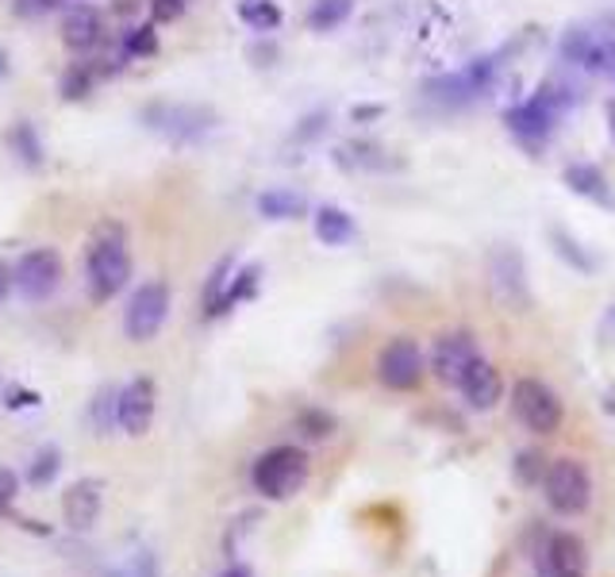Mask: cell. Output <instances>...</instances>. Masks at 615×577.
<instances>
[{
    "label": "cell",
    "instance_id": "obj_1",
    "mask_svg": "<svg viewBox=\"0 0 615 577\" xmlns=\"http://www.w3.org/2000/svg\"><path fill=\"white\" fill-rule=\"evenodd\" d=\"M131 281V254H128V231L116 220H105L89 239L85 251V285L97 304L112 301L128 289Z\"/></svg>",
    "mask_w": 615,
    "mask_h": 577
},
{
    "label": "cell",
    "instance_id": "obj_2",
    "mask_svg": "<svg viewBox=\"0 0 615 577\" xmlns=\"http://www.w3.org/2000/svg\"><path fill=\"white\" fill-rule=\"evenodd\" d=\"M566 108H569V93L562 89V85H543L531 100L508 108L504 120H508V131L523 147H539V143H546V139L554 135V128H558Z\"/></svg>",
    "mask_w": 615,
    "mask_h": 577
},
{
    "label": "cell",
    "instance_id": "obj_3",
    "mask_svg": "<svg viewBox=\"0 0 615 577\" xmlns=\"http://www.w3.org/2000/svg\"><path fill=\"white\" fill-rule=\"evenodd\" d=\"M251 481L266 501H289L308 481V455L300 447H274L254 462Z\"/></svg>",
    "mask_w": 615,
    "mask_h": 577
},
{
    "label": "cell",
    "instance_id": "obj_4",
    "mask_svg": "<svg viewBox=\"0 0 615 577\" xmlns=\"http://www.w3.org/2000/svg\"><path fill=\"white\" fill-rule=\"evenodd\" d=\"M166 320H170V285L162 277H150L128 297V309H123V335L131 342H150L154 335L162 332Z\"/></svg>",
    "mask_w": 615,
    "mask_h": 577
},
{
    "label": "cell",
    "instance_id": "obj_5",
    "mask_svg": "<svg viewBox=\"0 0 615 577\" xmlns=\"http://www.w3.org/2000/svg\"><path fill=\"white\" fill-rule=\"evenodd\" d=\"M539 485L558 516H581L592 501V478L577 458H554Z\"/></svg>",
    "mask_w": 615,
    "mask_h": 577
},
{
    "label": "cell",
    "instance_id": "obj_6",
    "mask_svg": "<svg viewBox=\"0 0 615 577\" xmlns=\"http://www.w3.org/2000/svg\"><path fill=\"white\" fill-rule=\"evenodd\" d=\"M511 408H516L519 423L534 435H554L562 428V400L551 385H543L539 377H519L511 385Z\"/></svg>",
    "mask_w": 615,
    "mask_h": 577
},
{
    "label": "cell",
    "instance_id": "obj_7",
    "mask_svg": "<svg viewBox=\"0 0 615 577\" xmlns=\"http://www.w3.org/2000/svg\"><path fill=\"white\" fill-rule=\"evenodd\" d=\"M562 62L577 65V70H589V74H607L612 65V50H615V27H592V24H577L562 35L558 43Z\"/></svg>",
    "mask_w": 615,
    "mask_h": 577
},
{
    "label": "cell",
    "instance_id": "obj_8",
    "mask_svg": "<svg viewBox=\"0 0 615 577\" xmlns=\"http://www.w3.org/2000/svg\"><path fill=\"white\" fill-rule=\"evenodd\" d=\"M12 277H16V289L32 304L35 301H50V297L58 293L62 277H65L62 254L50 251V247H35V251H27L24 259L12 266Z\"/></svg>",
    "mask_w": 615,
    "mask_h": 577
},
{
    "label": "cell",
    "instance_id": "obj_9",
    "mask_svg": "<svg viewBox=\"0 0 615 577\" xmlns=\"http://www.w3.org/2000/svg\"><path fill=\"white\" fill-rule=\"evenodd\" d=\"M423 370H427V358H423L420 342L397 335L393 342H385L377 354V377L381 385H389L397 393H408L423 382Z\"/></svg>",
    "mask_w": 615,
    "mask_h": 577
},
{
    "label": "cell",
    "instance_id": "obj_10",
    "mask_svg": "<svg viewBox=\"0 0 615 577\" xmlns=\"http://www.w3.org/2000/svg\"><path fill=\"white\" fill-rule=\"evenodd\" d=\"M158 412V393H154L150 377H131L120 393H116V428L123 435H146Z\"/></svg>",
    "mask_w": 615,
    "mask_h": 577
},
{
    "label": "cell",
    "instance_id": "obj_11",
    "mask_svg": "<svg viewBox=\"0 0 615 577\" xmlns=\"http://www.w3.org/2000/svg\"><path fill=\"white\" fill-rule=\"evenodd\" d=\"M478 358H481V350L470 332H446V335H438L435 350H431V370H435L438 382L458 389V382L470 374V366Z\"/></svg>",
    "mask_w": 615,
    "mask_h": 577
},
{
    "label": "cell",
    "instance_id": "obj_12",
    "mask_svg": "<svg viewBox=\"0 0 615 577\" xmlns=\"http://www.w3.org/2000/svg\"><path fill=\"white\" fill-rule=\"evenodd\" d=\"M146 123H150L154 131H166V135L173 139H201L204 131L212 128V112H204V108H193V105H154L146 108Z\"/></svg>",
    "mask_w": 615,
    "mask_h": 577
},
{
    "label": "cell",
    "instance_id": "obj_13",
    "mask_svg": "<svg viewBox=\"0 0 615 577\" xmlns=\"http://www.w3.org/2000/svg\"><path fill=\"white\" fill-rule=\"evenodd\" d=\"M105 39V16L93 4H70V12L62 16V43L77 55L93 50Z\"/></svg>",
    "mask_w": 615,
    "mask_h": 577
},
{
    "label": "cell",
    "instance_id": "obj_14",
    "mask_svg": "<svg viewBox=\"0 0 615 577\" xmlns=\"http://www.w3.org/2000/svg\"><path fill=\"white\" fill-rule=\"evenodd\" d=\"M458 389H461V397H466V405L478 408V412L496 408V405H501V397H504L501 374H496V366H493V362H485V358H478V362H473L470 374L458 382Z\"/></svg>",
    "mask_w": 615,
    "mask_h": 577
},
{
    "label": "cell",
    "instance_id": "obj_15",
    "mask_svg": "<svg viewBox=\"0 0 615 577\" xmlns=\"http://www.w3.org/2000/svg\"><path fill=\"white\" fill-rule=\"evenodd\" d=\"M546 569H551V577H584L589 554H584V543L574 531H558L551 539V546H546Z\"/></svg>",
    "mask_w": 615,
    "mask_h": 577
},
{
    "label": "cell",
    "instance_id": "obj_16",
    "mask_svg": "<svg viewBox=\"0 0 615 577\" xmlns=\"http://www.w3.org/2000/svg\"><path fill=\"white\" fill-rule=\"evenodd\" d=\"M62 513H65V524H70V528L89 531L100 516V485L97 481H77V485L65 489Z\"/></svg>",
    "mask_w": 615,
    "mask_h": 577
},
{
    "label": "cell",
    "instance_id": "obj_17",
    "mask_svg": "<svg viewBox=\"0 0 615 577\" xmlns=\"http://www.w3.org/2000/svg\"><path fill=\"white\" fill-rule=\"evenodd\" d=\"M493 285L508 304H527V277H523V259H519V251L504 247V251L493 254Z\"/></svg>",
    "mask_w": 615,
    "mask_h": 577
},
{
    "label": "cell",
    "instance_id": "obj_18",
    "mask_svg": "<svg viewBox=\"0 0 615 577\" xmlns=\"http://www.w3.org/2000/svg\"><path fill=\"white\" fill-rule=\"evenodd\" d=\"M566 185L574 189L577 196H589L592 204H604V208H615V193H612V185H607V178H604V170L600 166H592V163H574V166H566Z\"/></svg>",
    "mask_w": 615,
    "mask_h": 577
},
{
    "label": "cell",
    "instance_id": "obj_19",
    "mask_svg": "<svg viewBox=\"0 0 615 577\" xmlns=\"http://www.w3.org/2000/svg\"><path fill=\"white\" fill-rule=\"evenodd\" d=\"M316 239L324 247H347L354 243L358 228H354V216H350L347 208H335V204H324V208H316Z\"/></svg>",
    "mask_w": 615,
    "mask_h": 577
},
{
    "label": "cell",
    "instance_id": "obj_20",
    "mask_svg": "<svg viewBox=\"0 0 615 577\" xmlns=\"http://www.w3.org/2000/svg\"><path fill=\"white\" fill-rule=\"evenodd\" d=\"M304 208L308 201L292 189H266L258 196V212L266 220H297V216H304Z\"/></svg>",
    "mask_w": 615,
    "mask_h": 577
},
{
    "label": "cell",
    "instance_id": "obj_21",
    "mask_svg": "<svg viewBox=\"0 0 615 577\" xmlns=\"http://www.w3.org/2000/svg\"><path fill=\"white\" fill-rule=\"evenodd\" d=\"M354 12V0H312L308 4V27L312 32H335Z\"/></svg>",
    "mask_w": 615,
    "mask_h": 577
},
{
    "label": "cell",
    "instance_id": "obj_22",
    "mask_svg": "<svg viewBox=\"0 0 615 577\" xmlns=\"http://www.w3.org/2000/svg\"><path fill=\"white\" fill-rule=\"evenodd\" d=\"M254 289H258V266H246V269H239L236 277H227V293L216 301V309H212V316H219V312H227V309H231V304L246 301V297H251Z\"/></svg>",
    "mask_w": 615,
    "mask_h": 577
},
{
    "label": "cell",
    "instance_id": "obj_23",
    "mask_svg": "<svg viewBox=\"0 0 615 577\" xmlns=\"http://www.w3.org/2000/svg\"><path fill=\"white\" fill-rule=\"evenodd\" d=\"M551 243H554V251H558L562 259H566L569 266L577 269V274H592V269H596V259H592V254H584V247L577 243V239L569 236V231L554 228V231H551Z\"/></svg>",
    "mask_w": 615,
    "mask_h": 577
},
{
    "label": "cell",
    "instance_id": "obj_24",
    "mask_svg": "<svg viewBox=\"0 0 615 577\" xmlns=\"http://www.w3.org/2000/svg\"><path fill=\"white\" fill-rule=\"evenodd\" d=\"M243 20L254 27V32H274L281 24V12H277L274 0H243Z\"/></svg>",
    "mask_w": 615,
    "mask_h": 577
},
{
    "label": "cell",
    "instance_id": "obj_25",
    "mask_svg": "<svg viewBox=\"0 0 615 577\" xmlns=\"http://www.w3.org/2000/svg\"><path fill=\"white\" fill-rule=\"evenodd\" d=\"M9 143L20 151V158H24V163H32V166H35V163H43V143H39V139H35V131L27 128V123H20V128L12 131Z\"/></svg>",
    "mask_w": 615,
    "mask_h": 577
},
{
    "label": "cell",
    "instance_id": "obj_26",
    "mask_svg": "<svg viewBox=\"0 0 615 577\" xmlns=\"http://www.w3.org/2000/svg\"><path fill=\"white\" fill-rule=\"evenodd\" d=\"M154 47H158V35H154V27H135V32L123 39L128 58H146V55H154Z\"/></svg>",
    "mask_w": 615,
    "mask_h": 577
},
{
    "label": "cell",
    "instance_id": "obj_27",
    "mask_svg": "<svg viewBox=\"0 0 615 577\" xmlns=\"http://www.w3.org/2000/svg\"><path fill=\"white\" fill-rule=\"evenodd\" d=\"M16 493H20V478L9 470V466H0V516H4V513L12 508Z\"/></svg>",
    "mask_w": 615,
    "mask_h": 577
},
{
    "label": "cell",
    "instance_id": "obj_28",
    "mask_svg": "<svg viewBox=\"0 0 615 577\" xmlns=\"http://www.w3.org/2000/svg\"><path fill=\"white\" fill-rule=\"evenodd\" d=\"M189 0H150V16L154 24H170V20H178L181 12H185Z\"/></svg>",
    "mask_w": 615,
    "mask_h": 577
},
{
    "label": "cell",
    "instance_id": "obj_29",
    "mask_svg": "<svg viewBox=\"0 0 615 577\" xmlns=\"http://www.w3.org/2000/svg\"><path fill=\"white\" fill-rule=\"evenodd\" d=\"M55 473H58V450H43V455L35 458V466H32V481H35V485H47Z\"/></svg>",
    "mask_w": 615,
    "mask_h": 577
},
{
    "label": "cell",
    "instance_id": "obj_30",
    "mask_svg": "<svg viewBox=\"0 0 615 577\" xmlns=\"http://www.w3.org/2000/svg\"><path fill=\"white\" fill-rule=\"evenodd\" d=\"M89 85H93V77L85 74V70H73V74L62 77V97L65 100H70V97H85V93H89Z\"/></svg>",
    "mask_w": 615,
    "mask_h": 577
},
{
    "label": "cell",
    "instance_id": "obj_31",
    "mask_svg": "<svg viewBox=\"0 0 615 577\" xmlns=\"http://www.w3.org/2000/svg\"><path fill=\"white\" fill-rule=\"evenodd\" d=\"M73 0H20V9L32 12V16H43V12H58V9H70Z\"/></svg>",
    "mask_w": 615,
    "mask_h": 577
},
{
    "label": "cell",
    "instance_id": "obj_32",
    "mask_svg": "<svg viewBox=\"0 0 615 577\" xmlns=\"http://www.w3.org/2000/svg\"><path fill=\"white\" fill-rule=\"evenodd\" d=\"M12 289H16V277H12V266H9V262H0V304L9 301Z\"/></svg>",
    "mask_w": 615,
    "mask_h": 577
},
{
    "label": "cell",
    "instance_id": "obj_33",
    "mask_svg": "<svg viewBox=\"0 0 615 577\" xmlns=\"http://www.w3.org/2000/svg\"><path fill=\"white\" fill-rule=\"evenodd\" d=\"M600 332H604V335H615V304H607L604 320H600Z\"/></svg>",
    "mask_w": 615,
    "mask_h": 577
},
{
    "label": "cell",
    "instance_id": "obj_34",
    "mask_svg": "<svg viewBox=\"0 0 615 577\" xmlns=\"http://www.w3.org/2000/svg\"><path fill=\"white\" fill-rule=\"evenodd\" d=\"M607 131H612V139H615V100H607Z\"/></svg>",
    "mask_w": 615,
    "mask_h": 577
},
{
    "label": "cell",
    "instance_id": "obj_35",
    "mask_svg": "<svg viewBox=\"0 0 615 577\" xmlns=\"http://www.w3.org/2000/svg\"><path fill=\"white\" fill-rule=\"evenodd\" d=\"M224 577H251V569H246V566H231Z\"/></svg>",
    "mask_w": 615,
    "mask_h": 577
},
{
    "label": "cell",
    "instance_id": "obj_36",
    "mask_svg": "<svg viewBox=\"0 0 615 577\" xmlns=\"http://www.w3.org/2000/svg\"><path fill=\"white\" fill-rule=\"evenodd\" d=\"M607 77L615 82V50H612V65H607Z\"/></svg>",
    "mask_w": 615,
    "mask_h": 577
}]
</instances>
